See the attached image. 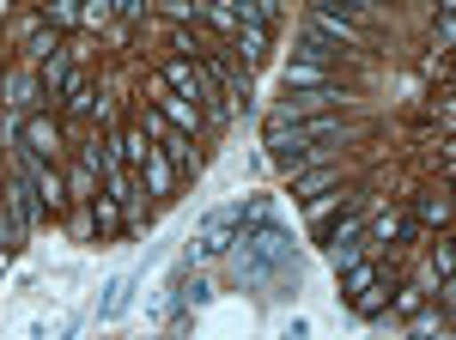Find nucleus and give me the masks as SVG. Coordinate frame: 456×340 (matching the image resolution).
I'll return each instance as SVG.
<instances>
[{"label": "nucleus", "instance_id": "obj_16", "mask_svg": "<svg viewBox=\"0 0 456 340\" xmlns=\"http://www.w3.org/2000/svg\"><path fill=\"white\" fill-rule=\"evenodd\" d=\"M128 219H122V206L110 201V195H98V231H122Z\"/></svg>", "mask_w": 456, "mask_h": 340}, {"label": "nucleus", "instance_id": "obj_7", "mask_svg": "<svg viewBox=\"0 0 456 340\" xmlns=\"http://www.w3.org/2000/svg\"><path fill=\"white\" fill-rule=\"evenodd\" d=\"M141 182L152 189V195H159V201H171V189H176V165L165 158V152H159V146H152V158L141 165Z\"/></svg>", "mask_w": 456, "mask_h": 340}, {"label": "nucleus", "instance_id": "obj_21", "mask_svg": "<svg viewBox=\"0 0 456 340\" xmlns=\"http://www.w3.org/2000/svg\"><path fill=\"white\" fill-rule=\"evenodd\" d=\"M25 49H31V55H43V61H49V55H55V49H61V43H55V31H31V43H25Z\"/></svg>", "mask_w": 456, "mask_h": 340}, {"label": "nucleus", "instance_id": "obj_20", "mask_svg": "<svg viewBox=\"0 0 456 340\" xmlns=\"http://www.w3.org/2000/svg\"><path fill=\"white\" fill-rule=\"evenodd\" d=\"M122 304H128V279H116V286H110V298L98 304V316H116Z\"/></svg>", "mask_w": 456, "mask_h": 340}, {"label": "nucleus", "instance_id": "obj_19", "mask_svg": "<svg viewBox=\"0 0 456 340\" xmlns=\"http://www.w3.org/2000/svg\"><path fill=\"white\" fill-rule=\"evenodd\" d=\"M335 206H347V195H335V201H316V206H311V225L322 231V238H329V219H335Z\"/></svg>", "mask_w": 456, "mask_h": 340}, {"label": "nucleus", "instance_id": "obj_14", "mask_svg": "<svg viewBox=\"0 0 456 340\" xmlns=\"http://www.w3.org/2000/svg\"><path fill=\"white\" fill-rule=\"evenodd\" d=\"M414 213H420L426 225H444V219H451V201H444V195H420V201H414Z\"/></svg>", "mask_w": 456, "mask_h": 340}, {"label": "nucleus", "instance_id": "obj_17", "mask_svg": "<svg viewBox=\"0 0 456 340\" xmlns=\"http://www.w3.org/2000/svg\"><path fill=\"white\" fill-rule=\"evenodd\" d=\"M61 103H68V116H86V109H92V85H86V79H73Z\"/></svg>", "mask_w": 456, "mask_h": 340}, {"label": "nucleus", "instance_id": "obj_22", "mask_svg": "<svg viewBox=\"0 0 456 340\" xmlns=\"http://www.w3.org/2000/svg\"><path fill=\"white\" fill-rule=\"evenodd\" d=\"M79 25H92V31L110 25V6H104V0H98V6H79Z\"/></svg>", "mask_w": 456, "mask_h": 340}, {"label": "nucleus", "instance_id": "obj_6", "mask_svg": "<svg viewBox=\"0 0 456 340\" xmlns=\"http://www.w3.org/2000/svg\"><path fill=\"white\" fill-rule=\"evenodd\" d=\"M159 116L171 122L176 134H189V140H195V128H201V109H195L189 98H176V92H165V98H159Z\"/></svg>", "mask_w": 456, "mask_h": 340}, {"label": "nucleus", "instance_id": "obj_24", "mask_svg": "<svg viewBox=\"0 0 456 340\" xmlns=\"http://www.w3.org/2000/svg\"><path fill=\"white\" fill-rule=\"evenodd\" d=\"M456 43V19H451V6H444V12H438V49H451Z\"/></svg>", "mask_w": 456, "mask_h": 340}, {"label": "nucleus", "instance_id": "obj_10", "mask_svg": "<svg viewBox=\"0 0 456 340\" xmlns=\"http://www.w3.org/2000/svg\"><path fill=\"white\" fill-rule=\"evenodd\" d=\"M322 61H341V43H329L322 31H305V43H298V68H322Z\"/></svg>", "mask_w": 456, "mask_h": 340}, {"label": "nucleus", "instance_id": "obj_13", "mask_svg": "<svg viewBox=\"0 0 456 340\" xmlns=\"http://www.w3.org/2000/svg\"><path fill=\"white\" fill-rule=\"evenodd\" d=\"M37 98V79H31V73H25V68H19V73H12V79H6V103H12V109H25V103H31Z\"/></svg>", "mask_w": 456, "mask_h": 340}, {"label": "nucleus", "instance_id": "obj_18", "mask_svg": "<svg viewBox=\"0 0 456 340\" xmlns=\"http://www.w3.org/2000/svg\"><path fill=\"white\" fill-rule=\"evenodd\" d=\"M365 286H378V268H365V262H353V268H347V298H359Z\"/></svg>", "mask_w": 456, "mask_h": 340}, {"label": "nucleus", "instance_id": "obj_5", "mask_svg": "<svg viewBox=\"0 0 456 340\" xmlns=\"http://www.w3.org/2000/svg\"><path fill=\"white\" fill-rule=\"evenodd\" d=\"M6 219L19 225V238L37 225V189H31V176H25V170H12V182H6Z\"/></svg>", "mask_w": 456, "mask_h": 340}, {"label": "nucleus", "instance_id": "obj_25", "mask_svg": "<svg viewBox=\"0 0 456 340\" xmlns=\"http://www.w3.org/2000/svg\"><path fill=\"white\" fill-rule=\"evenodd\" d=\"M49 25H79V6H49Z\"/></svg>", "mask_w": 456, "mask_h": 340}, {"label": "nucleus", "instance_id": "obj_11", "mask_svg": "<svg viewBox=\"0 0 456 340\" xmlns=\"http://www.w3.org/2000/svg\"><path fill=\"white\" fill-rule=\"evenodd\" d=\"M238 55H244V73H249L268 55V31H262V25H244V31H238Z\"/></svg>", "mask_w": 456, "mask_h": 340}, {"label": "nucleus", "instance_id": "obj_9", "mask_svg": "<svg viewBox=\"0 0 456 340\" xmlns=\"http://www.w3.org/2000/svg\"><path fill=\"white\" fill-rule=\"evenodd\" d=\"M37 92L55 103V98H68V49H55L49 61H43V73H37Z\"/></svg>", "mask_w": 456, "mask_h": 340}, {"label": "nucleus", "instance_id": "obj_8", "mask_svg": "<svg viewBox=\"0 0 456 340\" xmlns=\"http://www.w3.org/2000/svg\"><path fill=\"white\" fill-rule=\"evenodd\" d=\"M335 182H341V170H335V165H311V170L292 176V195H298V201H316V195L335 189Z\"/></svg>", "mask_w": 456, "mask_h": 340}, {"label": "nucleus", "instance_id": "obj_12", "mask_svg": "<svg viewBox=\"0 0 456 340\" xmlns=\"http://www.w3.org/2000/svg\"><path fill=\"white\" fill-rule=\"evenodd\" d=\"M292 85H298V92H335V85H329V73H322V68H298V61L286 68V92H292Z\"/></svg>", "mask_w": 456, "mask_h": 340}, {"label": "nucleus", "instance_id": "obj_2", "mask_svg": "<svg viewBox=\"0 0 456 340\" xmlns=\"http://www.w3.org/2000/svg\"><path fill=\"white\" fill-rule=\"evenodd\" d=\"M238 225H244V206H219L213 219H201V231L189 238V262H208V255H232V243H238Z\"/></svg>", "mask_w": 456, "mask_h": 340}, {"label": "nucleus", "instance_id": "obj_15", "mask_svg": "<svg viewBox=\"0 0 456 340\" xmlns=\"http://www.w3.org/2000/svg\"><path fill=\"white\" fill-rule=\"evenodd\" d=\"M384 304H389V292H384V286H365V292L353 298V310H359V316H378Z\"/></svg>", "mask_w": 456, "mask_h": 340}, {"label": "nucleus", "instance_id": "obj_3", "mask_svg": "<svg viewBox=\"0 0 456 340\" xmlns=\"http://www.w3.org/2000/svg\"><path fill=\"white\" fill-rule=\"evenodd\" d=\"M341 92H298V98H286L274 116H268V134H281V128H298V122H316V109H335Z\"/></svg>", "mask_w": 456, "mask_h": 340}, {"label": "nucleus", "instance_id": "obj_4", "mask_svg": "<svg viewBox=\"0 0 456 340\" xmlns=\"http://www.w3.org/2000/svg\"><path fill=\"white\" fill-rule=\"evenodd\" d=\"M12 140L31 152V158H43L49 165V152H55V140H61V128L49 122V116H25V122H12Z\"/></svg>", "mask_w": 456, "mask_h": 340}, {"label": "nucleus", "instance_id": "obj_23", "mask_svg": "<svg viewBox=\"0 0 456 340\" xmlns=\"http://www.w3.org/2000/svg\"><path fill=\"white\" fill-rule=\"evenodd\" d=\"M432 262H438V286H451V243L438 238V249H432Z\"/></svg>", "mask_w": 456, "mask_h": 340}, {"label": "nucleus", "instance_id": "obj_1", "mask_svg": "<svg viewBox=\"0 0 456 340\" xmlns=\"http://www.w3.org/2000/svg\"><path fill=\"white\" fill-rule=\"evenodd\" d=\"M232 273H238L244 286H274V298H286V286H298L292 238L274 225L268 201L244 206V225H238V243H232Z\"/></svg>", "mask_w": 456, "mask_h": 340}]
</instances>
